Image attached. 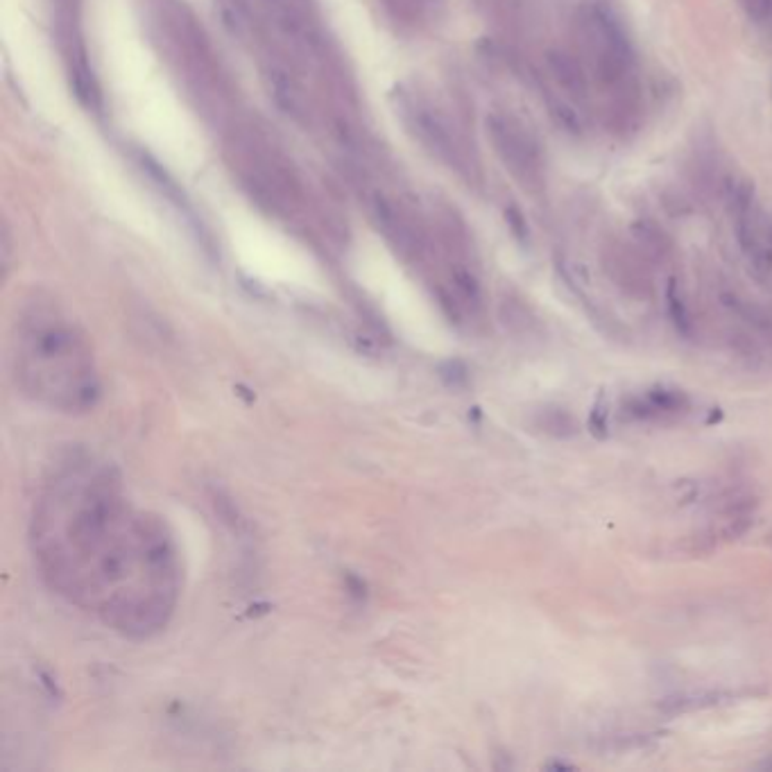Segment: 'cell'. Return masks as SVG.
Instances as JSON below:
<instances>
[{
  "label": "cell",
  "instance_id": "cell-1",
  "mask_svg": "<svg viewBox=\"0 0 772 772\" xmlns=\"http://www.w3.org/2000/svg\"><path fill=\"white\" fill-rule=\"evenodd\" d=\"M28 542L50 591L102 628L148 641L173 623L184 587L177 539L130 499L109 462L89 453L59 460L37 492Z\"/></svg>",
  "mask_w": 772,
  "mask_h": 772
},
{
  "label": "cell",
  "instance_id": "cell-2",
  "mask_svg": "<svg viewBox=\"0 0 772 772\" xmlns=\"http://www.w3.org/2000/svg\"><path fill=\"white\" fill-rule=\"evenodd\" d=\"M10 365L25 399L62 415H84L102 397L96 351L57 304L32 299L12 324Z\"/></svg>",
  "mask_w": 772,
  "mask_h": 772
},
{
  "label": "cell",
  "instance_id": "cell-3",
  "mask_svg": "<svg viewBox=\"0 0 772 772\" xmlns=\"http://www.w3.org/2000/svg\"><path fill=\"white\" fill-rule=\"evenodd\" d=\"M397 111L399 118L403 120V125L410 134L415 136L419 145L437 159L446 168L465 173L467 170V157L462 150L460 141H458L456 130L451 127L449 118L442 114L437 107L424 96L413 91L397 93Z\"/></svg>",
  "mask_w": 772,
  "mask_h": 772
},
{
  "label": "cell",
  "instance_id": "cell-4",
  "mask_svg": "<svg viewBox=\"0 0 772 772\" xmlns=\"http://www.w3.org/2000/svg\"><path fill=\"white\" fill-rule=\"evenodd\" d=\"M729 213L734 218L739 247L759 281H772V222L754 204V186L736 182L729 186Z\"/></svg>",
  "mask_w": 772,
  "mask_h": 772
},
{
  "label": "cell",
  "instance_id": "cell-5",
  "mask_svg": "<svg viewBox=\"0 0 772 772\" xmlns=\"http://www.w3.org/2000/svg\"><path fill=\"white\" fill-rule=\"evenodd\" d=\"M485 130L494 145V152L503 161L514 179L526 188H539L544 184V159L537 141L517 118L508 114H490Z\"/></svg>",
  "mask_w": 772,
  "mask_h": 772
},
{
  "label": "cell",
  "instance_id": "cell-6",
  "mask_svg": "<svg viewBox=\"0 0 772 772\" xmlns=\"http://www.w3.org/2000/svg\"><path fill=\"white\" fill-rule=\"evenodd\" d=\"M365 202H367V213L372 218V225L379 229L385 243L403 261L419 263L426 256L428 240L417 216L403 202L388 195L385 191H379V188H372L367 197H365Z\"/></svg>",
  "mask_w": 772,
  "mask_h": 772
},
{
  "label": "cell",
  "instance_id": "cell-7",
  "mask_svg": "<svg viewBox=\"0 0 772 772\" xmlns=\"http://www.w3.org/2000/svg\"><path fill=\"white\" fill-rule=\"evenodd\" d=\"M263 84L270 100L283 116H288L297 125H308L313 120V105L306 87L297 73L286 62L268 59L263 66Z\"/></svg>",
  "mask_w": 772,
  "mask_h": 772
},
{
  "label": "cell",
  "instance_id": "cell-8",
  "mask_svg": "<svg viewBox=\"0 0 772 772\" xmlns=\"http://www.w3.org/2000/svg\"><path fill=\"white\" fill-rule=\"evenodd\" d=\"M603 268L609 274V279L625 290L628 295H643L650 293V277L646 270V259L639 247L623 245V243H609L603 250Z\"/></svg>",
  "mask_w": 772,
  "mask_h": 772
},
{
  "label": "cell",
  "instance_id": "cell-9",
  "mask_svg": "<svg viewBox=\"0 0 772 772\" xmlns=\"http://www.w3.org/2000/svg\"><path fill=\"white\" fill-rule=\"evenodd\" d=\"M548 71L551 77L560 84V89H564L571 98H585L587 89H589V75H587L585 66L580 64V59L576 55L566 53V50H548L546 55Z\"/></svg>",
  "mask_w": 772,
  "mask_h": 772
},
{
  "label": "cell",
  "instance_id": "cell-10",
  "mask_svg": "<svg viewBox=\"0 0 772 772\" xmlns=\"http://www.w3.org/2000/svg\"><path fill=\"white\" fill-rule=\"evenodd\" d=\"M734 698V693L729 691H700V693H680V696L666 698V700L659 705V709L664 714H689V711H700L709 709V707L723 705Z\"/></svg>",
  "mask_w": 772,
  "mask_h": 772
},
{
  "label": "cell",
  "instance_id": "cell-11",
  "mask_svg": "<svg viewBox=\"0 0 772 772\" xmlns=\"http://www.w3.org/2000/svg\"><path fill=\"white\" fill-rule=\"evenodd\" d=\"M646 399L653 403L655 408L659 410V415L664 417V422H675V419L684 417L691 410V399L689 394L682 392L677 388H668V385H653L650 390H646Z\"/></svg>",
  "mask_w": 772,
  "mask_h": 772
},
{
  "label": "cell",
  "instance_id": "cell-12",
  "mask_svg": "<svg viewBox=\"0 0 772 772\" xmlns=\"http://www.w3.org/2000/svg\"><path fill=\"white\" fill-rule=\"evenodd\" d=\"M632 238L648 259H666L668 252L673 250V243L666 231L659 229V227L650 220L634 222Z\"/></svg>",
  "mask_w": 772,
  "mask_h": 772
},
{
  "label": "cell",
  "instance_id": "cell-13",
  "mask_svg": "<svg viewBox=\"0 0 772 772\" xmlns=\"http://www.w3.org/2000/svg\"><path fill=\"white\" fill-rule=\"evenodd\" d=\"M535 426L537 431L546 433V435L555 437V440H569V437L578 435V422L566 408H557V406H548L535 415Z\"/></svg>",
  "mask_w": 772,
  "mask_h": 772
},
{
  "label": "cell",
  "instance_id": "cell-14",
  "mask_svg": "<svg viewBox=\"0 0 772 772\" xmlns=\"http://www.w3.org/2000/svg\"><path fill=\"white\" fill-rule=\"evenodd\" d=\"M664 299H666L668 317H671L673 327L677 329V333H680L682 338L693 336V320H691L689 304H686L684 293H682L680 283H677L675 279H668Z\"/></svg>",
  "mask_w": 772,
  "mask_h": 772
},
{
  "label": "cell",
  "instance_id": "cell-15",
  "mask_svg": "<svg viewBox=\"0 0 772 772\" xmlns=\"http://www.w3.org/2000/svg\"><path fill=\"white\" fill-rule=\"evenodd\" d=\"M548 109H551V118L555 120L557 127H560L564 134L569 136H580L582 134V123H580V116L576 114V109H573L569 102L564 100H551V105H548Z\"/></svg>",
  "mask_w": 772,
  "mask_h": 772
},
{
  "label": "cell",
  "instance_id": "cell-16",
  "mask_svg": "<svg viewBox=\"0 0 772 772\" xmlns=\"http://www.w3.org/2000/svg\"><path fill=\"white\" fill-rule=\"evenodd\" d=\"M587 426H589V433L596 440L603 442L609 437V403L605 394L596 397L594 406H591L589 410V422H587Z\"/></svg>",
  "mask_w": 772,
  "mask_h": 772
},
{
  "label": "cell",
  "instance_id": "cell-17",
  "mask_svg": "<svg viewBox=\"0 0 772 772\" xmlns=\"http://www.w3.org/2000/svg\"><path fill=\"white\" fill-rule=\"evenodd\" d=\"M505 218H508V225H510V229H512L514 238L521 240V243H528V236H530V231H528V225H526V218H523V213L519 211V209L510 207L508 211H505Z\"/></svg>",
  "mask_w": 772,
  "mask_h": 772
},
{
  "label": "cell",
  "instance_id": "cell-18",
  "mask_svg": "<svg viewBox=\"0 0 772 772\" xmlns=\"http://www.w3.org/2000/svg\"><path fill=\"white\" fill-rule=\"evenodd\" d=\"M743 5L748 14L759 23L772 19V0H743Z\"/></svg>",
  "mask_w": 772,
  "mask_h": 772
},
{
  "label": "cell",
  "instance_id": "cell-19",
  "mask_svg": "<svg viewBox=\"0 0 772 772\" xmlns=\"http://www.w3.org/2000/svg\"><path fill=\"white\" fill-rule=\"evenodd\" d=\"M548 768H553V770H560V768L562 770H571L573 766L571 763H548Z\"/></svg>",
  "mask_w": 772,
  "mask_h": 772
},
{
  "label": "cell",
  "instance_id": "cell-20",
  "mask_svg": "<svg viewBox=\"0 0 772 772\" xmlns=\"http://www.w3.org/2000/svg\"><path fill=\"white\" fill-rule=\"evenodd\" d=\"M759 768H763V770H772V759H768V761H763L761 766Z\"/></svg>",
  "mask_w": 772,
  "mask_h": 772
}]
</instances>
